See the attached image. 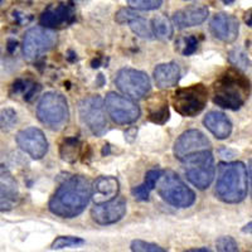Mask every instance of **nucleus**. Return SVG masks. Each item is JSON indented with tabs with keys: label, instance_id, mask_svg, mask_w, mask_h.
<instances>
[{
	"label": "nucleus",
	"instance_id": "obj_1",
	"mask_svg": "<svg viewBox=\"0 0 252 252\" xmlns=\"http://www.w3.org/2000/svg\"><path fill=\"white\" fill-rule=\"evenodd\" d=\"M92 198V184L82 175L63 182L52 195L49 211L62 218H73L85 211Z\"/></svg>",
	"mask_w": 252,
	"mask_h": 252
},
{
	"label": "nucleus",
	"instance_id": "obj_2",
	"mask_svg": "<svg viewBox=\"0 0 252 252\" xmlns=\"http://www.w3.org/2000/svg\"><path fill=\"white\" fill-rule=\"evenodd\" d=\"M251 91V83L238 69H228L213 85V102L227 110L244 106Z\"/></svg>",
	"mask_w": 252,
	"mask_h": 252
},
{
	"label": "nucleus",
	"instance_id": "obj_3",
	"mask_svg": "<svg viewBox=\"0 0 252 252\" xmlns=\"http://www.w3.org/2000/svg\"><path fill=\"white\" fill-rule=\"evenodd\" d=\"M216 194L226 203H240L247 195V170L241 161L218 164Z\"/></svg>",
	"mask_w": 252,
	"mask_h": 252
},
{
	"label": "nucleus",
	"instance_id": "obj_4",
	"mask_svg": "<svg viewBox=\"0 0 252 252\" xmlns=\"http://www.w3.org/2000/svg\"><path fill=\"white\" fill-rule=\"evenodd\" d=\"M39 121L51 130H62L69 119L67 100L58 92H47L40 97L37 106Z\"/></svg>",
	"mask_w": 252,
	"mask_h": 252
},
{
	"label": "nucleus",
	"instance_id": "obj_5",
	"mask_svg": "<svg viewBox=\"0 0 252 252\" xmlns=\"http://www.w3.org/2000/svg\"><path fill=\"white\" fill-rule=\"evenodd\" d=\"M158 193L166 203L177 208H188L195 202V194L173 170L163 172L158 181Z\"/></svg>",
	"mask_w": 252,
	"mask_h": 252
},
{
	"label": "nucleus",
	"instance_id": "obj_6",
	"mask_svg": "<svg viewBox=\"0 0 252 252\" xmlns=\"http://www.w3.org/2000/svg\"><path fill=\"white\" fill-rule=\"evenodd\" d=\"M184 174L190 183L198 189H207L215 178V158L211 150L197 153L183 160Z\"/></svg>",
	"mask_w": 252,
	"mask_h": 252
},
{
	"label": "nucleus",
	"instance_id": "obj_7",
	"mask_svg": "<svg viewBox=\"0 0 252 252\" xmlns=\"http://www.w3.org/2000/svg\"><path fill=\"white\" fill-rule=\"evenodd\" d=\"M208 101V91L202 83L182 87L174 92L173 105L175 111L184 118H194L204 110Z\"/></svg>",
	"mask_w": 252,
	"mask_h": 252
},
{
	"label": "nucleus",
	"instance_id": "obj_8",
	"mask_svg": "<svg viewBox=\"0 0 252 252\" xmlns=\"http://www.w3.org/2000/svg\"><path fill=\"white\" fill-rule=\"evenodd\" d=\"M57 43V35L53 31L44 27L28 29L23 39V55L28 61H35L51 51Z\"/></svg>",
	"mask_w": 252,
	"mask_h": 252
},
{
	"label": "nucleus",
	"instance_id": "obj_9",
	"mask_svg": "<svg viewBox=\"0 0 252 252\" xmlns=\"http://www.w3.org/2000/svg\"><path fill=\"white\" fill-rule=\"evenodd\" d=\"M115 85L125 96L140 100L150 91V78L145 72L134 68H123L118 72Z\"/></svg>",
	"mask_w": 252,
	"mask_h": 252
},
{
	"label": "nucleus",
	"instance_id": "obj_10",
	"mask_svg": "<svg viewBox=\"0 0 252 252\" xmlns=\"http://www.w3.org/2000/svg\"><path fill=\"white\" fill-rule=\"evenodd\" d=\"M81 120L96 136H102L107 130L105 105L100 96H90L80 103Z\"/></svg>",
	"mask_w": 252,
	"mask_h": 252
},
{
	"label": "nucleus",
	"instance_id": "obj_11",
	"mask_svg": "<svg viewBox=\"0 0 252 252\" xmlns=\"http://www.w3.org/2000/svg\"><path fill=\"white\" fill-rule=\"evenodd\" d=\"M103 105L112 121L119 125L135 123L140 116V107L134 101L116 92H109Z\"/></svg>",
	"mask_w": 252,
	"mask_h": 252
},
{
	"label": "nucleus",
	"instance_id": "obj_12",
	"mask_svg": "<svg viewBox=\"0 0 252 252\" xmlns=\"http://www.w3.org/2000/svg\"><path fill=\"white\" fill-rule=\"evenodd\" d=\"M211 150V141L199 130H187L177 139L174 144V155L183 161L190 155Z\"/></svg>",
	"mask_w": 252,
	"mask_h": 252
},
{
	"label": "nucleus",
	"instance_id": "obj_13",
	"mask_svg": "<svg viewBox=\"0 0 252 252\" xmlns=\"http://www.w3.org/2000/svg\"><path fill=\"white\" fill-rule=\"evenodd\" d=\"M17 144L32 159H42L48 152V141L38 127H27L17 134Z\"/></svg>",
	"mask_w": 252,
	"mask_h": 252
},
{
	"label": "nucleus",
	"instance_id": "obj_14",
	"mask_svg": "<svg viewBox=\"0 0 252 252\" xmlns=\"http://www.w3.org/2000/svg\"><path fill=\"white\" fill-rule=\"evenodd\" d=\"M76 19V13L69 4L58 3L48 5L40 14L39 23L47 29L62 28L72 24Z\"/></svg>",
	"mask_w": 252,
	"mask_h": 252
},
{
	"label": "nucleus",
	"instance_id": "obj_15",
	"mask_svg": "<svg viewBox=\"0 0 252 252\" xmlns=\"http://www.w3.org/2000/svg\"><path fill=\"white\" fill-rule=\"evenodd\" d=\"M126 213V202L124 198L116 197L105 203L94 204L91 209L92 220L101 226L116 223Z\"/></svg>",
	"mask_w": 252,
	"mask_h": 252
},
{
	"label": "nucleus",
	"instance_id": "obj_16",
	"mask_svg": "<svg viewBox=\"0 0 252 252\" xmlns=\"http://www.w3.org/2000/svg\"><path fill=\"white\" fill-rule=\"evenodd\" d=\"M209 31L217 39L224 43H232L237 39L240 23L236 17L227 13H218L209 23Z\"/></svg>",
	"mask_w": 252,
	"mask_h": 252
},
{
	"label": "nucleus",
	"instance_id": "obj_17",
	"mask_svg": "<svg viewBox=\"0 0 252 252\" xmlns=\"http://www.w3.org/2000/svg\"><path fill=\"white\" fill-rule=\"evenodd\" d=\"M19 201V187L8 168L0 165V212L10 211Z\"/></svg>",
	"mask_w": 252,
	"mask_h": 252
},
{
	"label": "nucleus",
	"instance_id": "obj_18",
	"mask_svg": "<svg viewBox=\"0 0 252 252\" xmlns=\"http://www.w3.org/2000/svg\"><path fill=\"white\" fill-rule=\"evenodd\" d=\"M209 15L206 5H189L173 14V23L179 29L201 26Z\"/></svg>",
	"mask_w": 252,
	"mask_h": 252
},
{
	"label": "nucleus",
	"instance_id": "obj_19",
	"mask_svg": "<svg viewBox=\"0 0 252 252\" xmlns=\"http://www.w3.org/2000/svg\"><path fill=\"white\" fill-rule=\"evenodd\" d=\"M119 193V182L114 177H100L92 184V198L96 204L105 203L114 198Z\"/></svg>",
	"mask_w": 252,
	"mask_h": 252
},
{
	"label": "nucleus",
	"instance_id": "obj_20",
	"mask_svg": "<svg viewBox=\"0 0 252 252\" xmlns=\"http://www.w3.org/2000/svg\"><path fill=\"white\" fill-rule=\"evenodd\" d=\"M203 124L209 131L215 135V138L224 140L232 132V123L226 115L220 111H209L204 116Z\"/></svg>",
	"mask_w": 252,
	"mask_h": 252
},
{
	"label": "nucleus",
	"instance_id": "obj_21",
	"mask_svg": "<svg viewBox=\"0 0 252 252\" xmlns=\"http://www.w3.org/2000/svg\"><path fill=\"white\" fill-rule=\"evenodd\" d=\"M181 80V68L175 62L161 63L154 69V81L159 89H170Z\"/></svg>",
	"mask_w": 252,
	"mask_h": 252
},
{
	"label": "nucleus",
	"instance_id": "obj_22",
	"mask_svg": "<svg viewBox=\"0 0 252 252\" xmlns=\"http://www.w3.org/2000/svg\"><path fill=\"white\" fill-rule=\"evenodd\" d=\"M148 118L155 124H165L169 120L168 101L164 97V94H154L148 101Z\"/></svg>",
	"mask_w": 252,
	"mask_h": 252
},
{
	"label": "nucleus",
	"instance_id": "obj_23",
	"mask_svg": "<svg viewBox=\"0 0 252 252\" xmlns=\"http://www.w3.org/2000/svg\"><path fill=\"white\" fill-rule=\"evenodd\" d=\"M163 170L160 169H152L145 174V181L140 186L135 187L131 190L132 195H134L138 201H148L149 199L150 192L157 186L158 181L160 179Z\"/></svg>",
	"mask_w": 252,
	"mask_h": 252
},
{
	"label": "nucleus",
	"instance_id": "obj_24",
	"mask_svg": "<svg viewBox=\"0 0 252 252\" xmlns=\"http://www.w3.org/2000/svg\"><path fill=\"white\" fill-rule=\"evenodd\" d=\"M152 31L154 37L161 40H169L173 37L174 29H173L172 22L165 15H157L152 20Z\"/></svg>",
	"mask_w": 252,
	"mask_h": 252
},
{
	"label": "nucleus",
	"instance_id": "obj_25",
	"mask_svg": "<svg viewBox=\"0 0 252 252\" xmlns=\"http://www.w3.org/2000/svg\"><path fill=\"white\" fill-rule=\"evenodd\" d=\"M81 143L77 138H67L62 141L60 148L61 157L63 160L73 163L80 155Z\"/></svg>",
	"mask_w": 252,
	"mask_h": 252
},
{
	"label": "nucleus",
	"instance_id": "obj_26",
	"mask_svg": "<svg viewBox=\"0 0 252 252\" xmlns=\"http://www.w3.org/2000/svg\"><path fill=\"white\" fill-rule=\"evenodd\" d=\"M12 90L15 94H23V97L26 101H31L38 94V91L40 90V86L37 85V83L31 82V81L17 80L13 83Z\"/></svg>",
	"mask_w": 252,
	"mask_h": 252
},
{
	"label": "nucleus",
	"instance_id": "obj_27",
	"mask_svg": "<svg viewBox=\"0 0 252 252\" xmlns=\"http://www.w3.org/2000/svg\"><path fill=\"white\" fill-rule=\"evenodd\" d=\"M130 28L134 32L138 37L143 38V39H153L154 34L152 31V24L149 23V20H146L143 17H136L129 23Z\"/></svg>",
	"mask_w": 252,
	"mask_h": 252
},
{
	"label": "nucleus",
	"instance_id": "obj_28",
	"mask_svg": "<svg viewBox=\"0 0 252 252\" xmlns=\"http://www.w3.org/2000/svg\"><path fill=\"white\" fill-rule=\"evenodd\" d=\"M17 121V112H15L14 109L6 107V109L0 112V130L3 132L12 131Z\"/></svg>",
	"mask_w": 252,
	"mask_h": 252
},
{
	"label": "nucleus",
	"instance_id": "obj_29",
	"mask_svg": "<svg viewBox=\"0 0 252 252\" xmlns=\"http://www.w3.org/2000/svg\"><path fill=\"white\" fill-rule=\"evenodd\" d=\"M85 244V240L73 236H60L51 245V250H62L67 247H78Z\"/></svg>",
	"mask_w": 252,
	"mask_h": 252
},
{
	"label": "nucleus",
	"instance_id": "obj_30",
	"mask_svg": "<svg viewBox=\"0 0 252 252\" xmlns=\"http://www.w3.org/2000/svg\"><path fill=\"white\" fill-rule=\"evenodd\" d=\"M229 62L235 67H237V69H247L251 67V62L242 49H233L229 53Z\"/></svg>",
	"mask_w": 252,
	"mask_h": 252
},
{
	"label": "nucleus",
	"instance_id": "obj_31",
	"mask_svg": "<svg viewBox=\"0 0 252 252\" xmlns=\"http://www.w3.org/2000/svg\"><path fill=\"white\" fill-rule=\"evenodd\" d=\"M127 3L132 9L149 12V10H155V9L160 8L163 0H127Z\"/></svg>",
	"mask_w": 252,
	"mask_h": 252
},
{
	"label": "nucleus",
	"instance_id": "obj_32",
	"mask_svg": "<svg viewBox=\"0 0 252 252\" xmlns=\"http://www.w3.org/2000/svg\"><path fill=\"white\" fill-rule=\"evenodd\" d=\"M132 252H166L163 247L158 246L155 244L145 242L143 240H135L131 242Z\"/></svg>",
	"mask_w": 252,
	"mask_h": 252
},
{
	"label": "nucleus",
	"instance_id": "obj_33",
	"mask_svg": "<svg viewBox=\"0 0 252 252\" xmlns=\"http://www.w3.org/2000/svg\"><path fill=\"white\" fill-rule=\"evenodd\" d=\"M217 252H238L237 242L231 236H222L216 242Z\"/></svg>",
	"mask_w": 252,
	"mask_h": 252
},
{
	"label": "nucleus",
	"instance_id": "obj_34",
	"mask_svg": "<svg viewBox=\"0 0 252 252\" xmlns=\"http://www.w3.org/2000/svg\"><path fill=\"white\" fill-rule=\"evenodd\" d=\"M139 17L138 13H135L132 9H127V8H123L120 9L116 15H115V20H116V23L119 24H129L134 18Z\"/></svg>",
	"mask_w": 252,
	"mask_h": 252
},
{
	"label": "nucleus",
	"instance_id": "obj_35",
	"mask_svg": "<svg viewBox=\"0 0 252 252\" xmlns=\"http://www.w3.org/2000/svg\"><path fill=\"white\" fill-rule=\"evenodd\" d=\"M198 48V39L195 35H189V37L184 38V46L182 49V53L184 56L193 55Z\"/></svg>",
	"mask_w": 252,
	"mask_h": 252
},
{
	"label": "nucleus",
	"instance_id": "obj_36",
	"mask_svg": "<svg viewBox=\"0 0 252 252\" xmlns=\"http://www.w3.org/2000/svg\"><path fill=\"white\" fill-rule=\"evenodd\" d=\"M18 47V42L14 39H9L8 40V46H6V49H8L9 53H14L15 49Z\"/></svg>",
	"mask_w": 252,
	"mask_h": 252
},
{
	"label": "nucleus",
	"instance_id": "obj_37",
	"mask_svg": "<svg viewBox=\"0 0 252 252\" xmlns=\"http://www.w3.org/2000/svg\"><path fill=\"white\" fill-rule=\"evenodd\" d=\"M242 232L249 233V235H252V220H251V222H249L247 224H245L244 227H242Z\"/></svg>",
	"mask_w": 252,
	"mask_h": 252
},
{
	"label": "nucleus",
	"instance_id": "obj_38",
	"mask_svg": "<svg viewBox=\"0 0 252 252\" xmlns=\"http://www.w3.org/2000/svg\"><path fill=\"white\" fill-rule=\"evenodd\" d=\"M184 252H212L207 247H199V249H190V250H187Z\"/></svg>",
	"mask_w": 252,
	"mask_h": 252
},
{
	"label": "nucleus",
	"instance_id": "obj_39",
	"mask_svg": "<svg viewBox=\"0 0 252 252\" xmlns=\"http://www.w3.org/2000/svg\"><path fill=\"white\" fill-rule=\"evenodd\" d=\"M250 181H251V197H252V159L250 161Z\"/></svg>",
	"mask_w": 252,
	"mask_h": 252
},
{
	"label": "nucleus",
	"instance_id": "obj_40",
	"mask_svg": "<svg viewBox=\"0 0 252 252\" xmlns=\"http://www.w3.org/2000/svg\"><path fill=\"white\" fill-rule=\"evenodd\" d=\"M246 23H247V26H249V27H252V12L250 13L249 17L246 18Z\"/></svg>",
	"mask_w": 252,
	"mask_h": 252
},
{
	"label": "nucleus",
	"instance_id": "obj_41",
	"mask_svg": "<svg viewBox=\"0 0 252 252\" xmlns=\"http://www.w3.org/2000/svg\"><path fill=\"white\" fill-rule=\"evenodd\" d=\"M222 1H223V3L226 4V5H229V4L235 3V0H222Z\"/></svg>",
	"mask_w": 252,
	"mask_h": 252
},
{
	"label": "nucleus",
	"instance_id": "obj_42",
	"mask_svg": "<svg viewBox=\"0 0 252 252\" xmlns=\"http://www.w3.org/2000/svg\"><path fill=\"white\" fill-rule=\"evenodd\" d=\"M0 3H1V0H0Z\"/></svg>",
	"mask_w": 252,
	"mask_h": 252
}]
</instances>
